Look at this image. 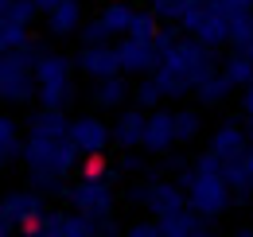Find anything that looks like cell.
<instances>
[{
    "mask_svg": "<svg viewBox=\"0 0 253 237\" xmlns=\"http://www.w3.org/2000/svg\"><path fill=\"white\" fill-rule=\"evenodd\" d=\"M132 202L144 206L152 218H160V214L187 206V191L179 183H171V179H152V183H136L132 187Z\"/></svg>",
    "mask_w": 253,
    "mask_h": 237,
    "instance_id": "obj_5",
    "label": "cell"
},
{
    "mask_svg": "<svg viewBox=\"0 0 253 237\" xmlns=\"http://www.w3.org/2000/svg\"><path fill=\"white\" fill-rule=\"evenodd\" d=\"M97 226L82 214V210H70V214H63V230H59V237H94Z\"/></svg>",
    "mask_w": 253,
    "mask_h": 237,
    "instance_id": "obj_26",
    "label": "cell"
},
{
    "mask_svg": "<svg viewBox=\"0 0 253 237\" xmlns=\"http://www.w3.org/2000/svg\"><path fill=\"white\" fill-rule=\"evenodd\" d=\"M144 128H148V113L140 105H132V109H125L113 120V144H121L125 152L144 148Z\"/></svg>",
    "mask_w": 253,
    "mask_h": 237,
    "instance_id": "obj_12",
    "label": "cell"
},
{
    "mask_svg": "<svg viewBox=\"0 0 253 237\" xmlns=\"http://www.w3.org/2000/svg\"><path fill=\"white\" fill-rule=\"evenodd\" d=\"M175 28H179V24H168V28H160V31H156V39H152V43H156V51H160V55H164V51H168V47L175 43Z\"/></svg>",
    "mask_w": 253,
    "mask_h": 237,
    "instance_id": "obj_33",
    "label": "cell"
},
{
    "mask_svg": "<svg viewBox=\"0 0 253 237\" xmlns=\"http://www.w3.org/2000/svg\"><path fill=\"white\" fill-rule=\"evenodd\" d=\"M117 55H121V70L132 74V78H144L160 66V51L152 39H132V35H121L117 39Z\"/></svg>",
    "mask_w": 253,
    "mask_h": 237,
    "instance_id": "obj_6",
    "label": "cell"
},
{
    "mask_svg": "<svg viewBox=\"0 0 253 237\" xmlns=\"http://www.w3.org/2000/svg\"><path fill=\"white\" fill-rule=\"evenodd\" d=\"M35 4H39V12H43V16H47V12H51V8H55V4H59V0H35Z\"/></svg>",
    "mask_w": 253,
    "mask_h": 237,
    "instance_id": "obj_37",
    "label": "cell"
},
{
    "mask_svg": "<svg viewBox=\"0 0 253 237\" xmlns=\"http://www.w3.org/2000/svg\"><path fill=\"white\" fill-rule=\"evenodd\" d=\"M246 237H253V230H246Z\"/></svg>",
    "mask_w": 253,
    "mask_h": 237,
    "instance_id": "obj_39",
    "label": "cell"
},
{
    "mask_svg": "<svg viewBox=\"0 0 253 237\" xmlns=\"http://www.w3.org/2000/svg\"><path fill=\"white\" fill-rule=\"evenodd\" d=\"M59 230H63V214H59V210H43L28 234H35V237H59Z\"/></svg>",
    "mask_w": 253,
    "mask_h": 237,
    "instance_id": "obj_30",
    "label": "cell"
},
{
    "mask_svg": "<svg viewBox=\"0 0 253 237\" xmlns=\"http://www.w3.org/2000/svg\"><path fill=\"white\" fill-rule=\"evenodd\" d=\"M148 8L160 16V24H179V16H183L187 0H148Z\"/></svg>",
    "mask_w": 253,
    "mask_h": 237,
    "instance_id": "obj_31",
    "label": "cell"
},
{
    "mask_svg": "<svg viewBox=\"0 0 253 237\" xmlns=\"http://www.w3.org/2000/svg\"><path fill=\"white\" fill-rule=\"evenodd\" d=\"M128 237H160V222H136V226H128Z\"/></svg>",
    "mask_w": 253,
    "mask_h": 237,
    "instance_id": "obj_34",
    "label": "cell"
},
{
    "mask_svg": "<svg viewBox=\"0 0 253 237\" xmlns=\"http://www.w3.org/2000/svg\"><path fill=\"white\" fill-rule=\"evenodd\" d=\"M144 148L164 156L175 148V113L171 109H148V128H144Z\"/></svg>",
    "mask_w": 253,
    "mask_h": 237,
    "instance_id": "obj_11",
    "label": "cell"
},
{
    "mask_svg": "<svg viewBox=\"0 0 253 237\" xmlns=\"http://www.w3.org/2000/svg\"><path fill=\"white\" fill-rule=\"evenodd\" d=\"M24 148H28V132H20V120L12 113L0 117V163L12 167L16 159H24Z\"/></svg>",
    "mask_w": 253,
    "mask_h": 237,
    "instance_id": "obj_16",
    "label": "cell"
},
{
    "mask_svg": "<svg viewBox=\"0 0 253 237\" xmlns=\"http://www.w3.org/2000/svg\"><path fill=\"white\" fill-rule=\"evenodd\" d=\"M160 97H164V89L152 74H144V78H136V86H132V105H140V109H156Z\"/></svg>",
    "mask_w": 253,
    "mask_h": 237,
    "instance_id": "obj_25",
    "label": "cell"
},
{
    "mask_svg": "<svg viewBox=\"0 0 253 237\" xmlns=\"http://www.w3.org/2000/svg\"><path fill=\"white\" fill-rule=\"evenodd\" d=\"M86 20H82V0H59L47 12V31L51 35H78Z\"/></svg>",
    "mask_w": 253,
    "mask_h": 237,
    "instance_id": "obj_17",
    "label": "cell"
},
{
    "mask_svg": "<svg viewBox=\"0 0 253 237\" xmlns=\"http://www.w3.org/2000/svg\"><path fill=\"white\" fill-rule=\"evenodd\" d=\"M74 66H78V59H66L59 51H43L35 62V78H39V86H74Z\"/></svg>",
    "mask_w": 253,
    "mask_h": 237,
    "instance_id": "obj_13",
    "label": "cell"
},
{
    "mask_svg": "<svg viewBox=\"0 0 253 237\" xmlns=\"http://www.w3.org/2000/svg\"><path fill=\"white\" fill-rule=\"evenodd\" d=\"M156 31H160V16L152 8H144V12L132 16V24H128L125 35H132V39H156Z\"/></svg>",
    "mask_w": 253,
    "mask_h": 237,
    "instance_id": "obj_27",
    "label": "cell"
},
{
    "mask_svg": "<svg viewBox=\"0 0 253 237\" xmlns=\"http://www.w3.org/2000/svg\"><path fill=\"white\" fill-rule=\"evenodd\" d=\"M121 167H125V171H140V156H132V152H128L125 159H121Z\"/></svg>",
    "mask_w": 253,
    "mask_h": 237,
    "instance_id": "obj_36",
    "label": "cell"
},
{
    "mask_svg": "<svg viewBox=\"0 0 253 237\" xmlns=\"http://www.w3.org/2000/svg\"><path fill=\"white\" fill-rule=\"evenodd\" d=\"M113 35H117V31L109 28L101 16H97V20H86V24L78 28V39H82V47H105V43H113Z\"/></svg>",
    "mask_w": 253,
    "mask_h": 237,
    "instance_id": "obj_23",
    "label": "cell"
},
{
    "mask_svg": "<svg viewBox=\"0 0 253 237\" xmlns=\"http://www.w3.org/2000/svg\"><path fill=\"white\" fill-rule=\"evenodd\" d=\"M222 74L234 82V86H250L253 82V55H246V51H238V47H230V55L222 59Z\"/></svg>",
    "mask_w": 253,
    "mask_h": 237,
    "instance_id": "obj_20",
    "label": "cell"
},
{
    "mask_svg": "<svg viewBox=\"0 0 253 237\" xmlns=\"http://www.w3.org/2000/svg\"><path fill=\"white\" fill-rule=\"evenodd\" d=\"M211 4H218L226 16H238V12H253V0H211Z\"/></svg>",
    "mask_w": 253,
    "mask_h": 237,
    "instance_id": "obj_32",
    "label": "cell"
},
{
    "mask_svg": "<svg viewBox=\"0 0 253 237\" xmlns=\"http://www.w3.org/2000/svg\"><path fill=\"white\" fill-rule=\"evenodd\" d=\"M246 132H250V140H253V113H246Z\"/></svg>",
    "mask_w": 253,
    "mask_h": 237,
    "instance_id": "obj_38",
    "label": "cell"
},
{
    "mask_svg": "<svg viewBox=\"0 0 253 237\" xmlns=\"http://www.w3.org/2000/svg\"><path fill=\"white\" fill-rule=\"evenodd\" d=\"M43 191L39 187H28V191H8L4 202H0V237H12L16 226L20 230H32L35 218L43 214Z\"/></svg>",
    "mask_w": 253,
    "mask_h": 237,
    "instance_id": "obj_4",
    "label": "cell"
},
{
    "mask_svg": "<svg viewBox=\"0 0 253 237\" xmlns=\"http://www.w3.org/2000/svg\"><path fill=\"white\" fill-rule=\"evenodd\" d=\"M203 132V113L199 109H175V144H191Z\"/></svg>",
    "mask_w": 253,
    "mask_h": 237,
    "instance_id": "obj_21",
    "label": "cell"
},
{
    "mask_svg": "<svg viewBox=\"0 0 253 237\" xmlns=\"http://www.w3.org/2000/svg\"><path fill=\"white\" fill-rule=\"evenodd\" d=\"M90 101H94V109H121L125 101H132V86L125 82V74L97 78L90 89Z\"/></svg>",
    "mask_w": 253,
    "mask_h": 237,
    "instance_id": "obj_14",
    "label": "cell"
},
{
    "mask_svg": "<svg viewBox=\"0 0 253 237\" xmlns=\"http://www.w3.org/2000/svg\"><path fill=\"white\" fill-rule=\"evenodd\" d=\"M238 105H242V113H253V82L238 89Z\"/></svg>",
    "mask_w": 253,
    "mask_h": 237,
    "instance_id": "obj_35",
    "label": "cell"
},
{
    "mask_svg": "<svg viewBox=\"0 0 253 237\" xmlns=\"http://www.w3.org/2000/svg\"><path fill=\"white\" fill-rule=\"evenodd\" d=\"M0 101L4 105L39 101V78L35 74H0Z\"/></svg>",
    "mask_w": 253,
    "mask_h": 237,
    "instance_id": "obj_15",
    "label": "cell"
},
{
    "mask_svg": "<svg viewBox=\"0 0 253 237\" xmlns=\"http://www.w3.org/2000/svg\"><path fill=\"white\" fill-rule=\"evenodd\" d=\"M32 35H28V24H8L0 20V51H12V47H24Z\"/></svg>",
    "mask_w": 253,
    "mask_h": 237,
    "instance_id": "obj_28",
    "label": "cell"
},
{
    "mask_svg": "<svg viewBox=\"0 0 253 237\" xmlns=\"http://www.w3.org/2000/svg\"><path fill=\"white\" fill-rule=\"evenodd\" d=\"M250 144H253V140H250V132H246V120H226V124L214 128V136H211L207 148L214 152L222 163H230V159H242Z\"/></svg>",
    "mask_w": 253,
    "mask_h": 237,
    "instance_id": "obj_8",
    "label": "cell"
},
{
    "mask_svg": "<svg viewBox=\"0 0 253 237\" xmlns=\"http://www.w3.org/2000/svg\"><path fill=\"white\" fill-rule=\"evenodd\" d=\"M35 16H39L35 0H0V20L8 24H32Z\"/></svg>",
    "mask_w": 253,
    "mask_h": 237,
    "instance_id": "obj_22",
    "label": "cell"
},
{
    "mask_svg": "<svg viewBox=\"0 0 253 237\" xmlns=\"http://www.w3.org/2000/svg\"><path fill=\"white\" fill-rule=\"evenodd\" d=\"M113 183H117V171L101 167L97 156H94V163L82 171V179H74V183L63 191L66 198H70V206L82 210V214L97 226V234H101V226L113 218Z\"/></svg>",
    "mask_w": 253,
    "mask_h": 237,
    "instance_id": "obj_3",
    "label": "cell"
},
{
    "mask_svg": "<svg viewBox=\"0 0 253 237\" xmlns=\"http://www.w3.org/2000/svg\"><path fill=\"white\" fill-rule=\"evenodd\" d=\"M82 152L70 136V117L66 109L55 105H39L28 120V148H24V171H28V187L39 191H63L66 171L74 167Z\"/></svg>",
    "mask_w": 253,
    "mask_h": 237,
    "instance_id": "obj_1",
    "label": "cell"
},
{
    "mask_svg": "<svg viewBox=\"0 0 253 237\" xmlns=\"http://www.w3.org/2000/svg\"><path fill=\"white\" fill-rule=\"evenodd\" d=\"M175 183L187 191V202L203 218H222L230 210V202H234V187L226 179V163L211 148L203 152V156H195L191 167H179Z\"/></svg>",
    "mask_w": 253,
    "mask_h": 237,
    "instance_id": "obj_2",
    "label": "cell"
},
{
    "mask_svg": "<svg viewBox=\"0 0 253 237\" xmlns=\"http://www.w3.org/2000/svg\"><path fill=\"white\" fill-rule=\"evenodd\" d=\"M78 70L86 78H109V74H125L121 70V55H117V43H105V47H82L78 51Z\"/></svg>",
    "mask_w": 253,
    "mask_h": 237,
    "instance_id": "obj_9",
    "label": "cell"
},
{
    "mask_svg": "<svg viewBox=\"0 0 253 237\" xmlns=\"http://www.w3.org/2000/svg\"><path fill=\"white\" fill-rule=\"evenodd\" d=\"M234 82H230V78H226V74H211V78H207V82H199V86H195V101H199V105H207V109H214V105H226V101H230V93H234Z\"/></svg>",
    "mask_w": 253,
    "mask_h": 237,
    "instance_id": "obj_19",
    "label": "cell"
},
{
    "mask_svg": "<svg viewBox=\"0 0 253 237\" xmlns=\"http://www.w3.org/2000/svg\"><path fill=\"white\" fill-rule=\"evenodd\" d=\"M70 136H74V144H78L82 156H105L109 140H113V128L97 113H82V117L70 120Z\"/></svg>",
    "mask_w": 253,
    "mask_h": 237,
    "instance_id": "obj_7",
    "label": "cell"
},
{
    "mask_svg": "<svg viewBox=\"0 0 253 237\" xmlns=\"http://www.w3.org/2000/svg\"><path fill=\"white\" fill-rule=\"evenodd\" d=\"M70 101H74V86H39V105L66 109Z\"/></svg>",
    "mask_w": 253,
    "mask_h": 237,
    "instance_id": "obj_29",
    "label": "cell"
},
{
    "mask_svg": "<svg viewBox=\"0 0 253 237\" xmlns=\"http://www.w3.org/2000/svg\"><path fill=\"white\" fill-rule=\"evenodd\" d=\"M156 222H160V237H199V234H207V222L211 218H203L187 202V206L171 210V214H160Z\"/></svg>",
    "mask_w": 253,
    "mask_h": 237,
    "instance_id": "obj_10",
    "label": "cell"
},
{
    "mask_svg": "<svg viewBox=\"0 0 253 237\" xmlns=\"http://www.w3.org/2000/svg\"><path fill=\"white\" fill-rule=\"evenodd\" d=\"M39 55H43V47L35 39H28L24 47H12V51L0 55V74H35Z\"/></svg>",
    "mask_w": 253,
    "mask_h": 237,
    "instance_id": "obj_18",
    "label": "cell"
},
{
    "mask_svg": "<svg viewBox=\"0 0 253 237\" xmlns=\"http://www.w3.org/2000/svg\"><path fill=\"white\" fill-rule=\"evenodd\" d=\"M132 16H136V8H128L125 0H109L105 8H101V20L109 24V28L117 31V35H125L128 24H132Z\"/></svg>",
    "mask_w": 253,
    "mask_h": 237,
    "instance_id": "obj_24",
    "label": "cell"
}]
</instances>
